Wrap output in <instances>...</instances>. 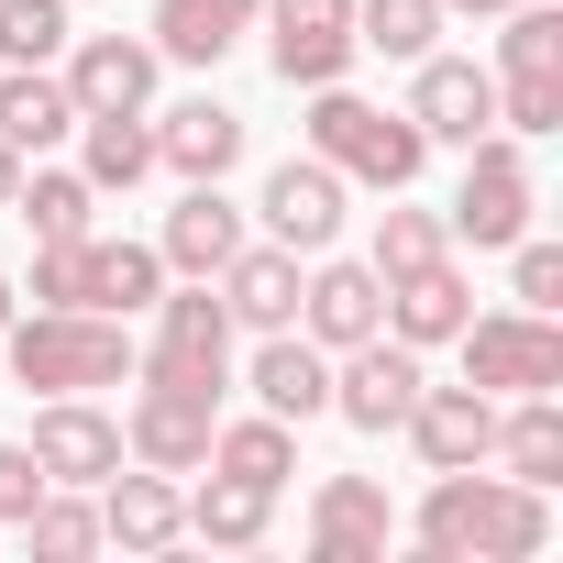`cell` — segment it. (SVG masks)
Instances as JSON below:
<instances>
[{"mask_svg": "<svg viewBox=\"0 0 563 563\" xmlns=\"http://www.w3.org/2000/svg\"><path fill=\"white\" fill-rule=\"evenodd\" d=\"M67 144H78V177H89L100 199H122V188L155 177V122H144V111H89Z\"/></svg>", "mask_w": 563, "mask_h": 563, "instance_id": "484cf974", "label": "cell"}, {"mask_svg": "<svg viewBox=\"0 0 563 563\" xmlns=\"http://www.w3.org/2000/svg\"><path fill=\"white\" fill-rule=\"evenodd\" d=\"M100 541H122V552H166V541H188V497H177V475H155V464H111L100 486Z\"/></svg>", "mask_w": 563, "mask_h": 563, "instance_id": "e0dca14e", "label": "cell"}, {"mask_svg": "<svg viewBox=\"0 0 563 563\" xmlns=\"http://www.w3.org/2000/svg\"><path fill=\"white\" fill-rule=\"evenodd\" d=\"M155 45L144 34H67V100H78V122L89 111H144L155 100Z\"/></svg>", "mask_w": 563, "mask_h": 563, "instance_id": "9a60e30c", "label": "cell"}, {"mask_svg": "<svg viewBox=\"0 0 563 563\" xmlns=\"http://www.w3.org/2000/svg\"><path fill=\"white\" fill-rule=\"evenodd\" d=\"M210 475L288 486V475H299V420H276V409H254V420H210Z\"/></svg>", "mask_w": 563, "mask_h": 563, "instance_id": "f1b7e54d", "label": "cell"}, {"mask_svg": "<svg viewBox=\"0 0 563 563\" xmlns=\"http://www.w3.org/2000/svg\"><path fill=\"white\" fill-rule=\"evenodd\" d=\"M23 453L45 464V486H100L111 464H133V453H122V420H111L100 398H45Z\"/></svg>", "mask_w": 563, "mask_h": 563, "instance_id": "4fadbf2b", "label": "cell"}, {"mask_svg": "<svg viewBox=\"0 0 563 563\" xmlns=\"http://www.w3.org/2000/svg\"><path fill=\"white\" fill-rule=\"evenodd\" d=\"M442 23H453L442 0H354V45H365V56H387V67H420Z\"/></svg>", "mask_w": 563, "mask_h": 563, "instance_id": "1f68e13d", "label": "cell"}, {"mask_svg": "<svg viewBox=\"0 0 563 563\" xmlns=\"http://www.w3.org/2000/svg\"><path fill=\"white\" fill-rule=\"evenodd\" d=\"M475 321V288H464V265L453 254H431V265H409V276H387V332L409 343V354H431V343H453Z\"/></svg>", "mask_w": 563, "mask_h": 563, "instance_id": "44dd1931", "label": "cell"}, {"mask_svg": "<svg viewBox=\"0 0 563 563\" xmlns=\"http://www.w3.org/2000/svg\"><path fill=\"white\" fill-rule=\"evenodd\" d=\"M67 34V0H0V67H56Z\"/></svg>", "mask_w": 563, "mask_h": 563, "instance_id": "d6a6232c", "label": "cell"}, {"mask_svg": "<svg viewBox=\"0 0 563 563\" xmlns=\"http://www.w3.org/2000/svg\"><path fill=\"white\" fill-rule=\"evenodd\" d=\"M442 12H464V23H497V12H519V0H442Z\"/></svg>", "mask_w": 563, "mask_h": 563, "instance_id": "f35d334b", "label": "cell"}, {"mask_svg": "<svg viewBox=\"0 0 563 563\" xmlns=\"http://www.w3.org/2000/svg\"><path fill=\"white\" fill-rule=\"evenodd\" d=\"M243 34H254V0H155V34L144 45L166 67H221Z\"/></svg>", "mask_w": 563, "mask_h": 563, "instance_id": "cb8c5ba5", "label": "cell"}, {"mask_svg": "<svg viewBox=\"0 0 563 563\" xmlns=\"http://www.w3.org/2000/svg\"><path fill=\"white\" fill-rule=\"evenodd\" d=\"M409 122H420V144H475V133H497V78L475 67V56H420V78H409Z\"/></svg>", "mask_w": 563, "mask_h": 563, "instance_id": "7c38bea8", "label": "cell"}, {"mask_svg": "<svg viewBox=\"0 0 563 563\" xmlns=\"http://www.w3.org/2000/svg\"><path fill=\"white\" fill-rule=\"evenodd\" d=\"M210 420H221V387H188V376L133 365V409H122V453H133V464L199 475V464H210Z\"/></svg>", "mask_w": 563, "mask_h": 563, "instance_id": "52a82bcc", "label": "cell"}, {"mask_svg": "<svg viewBox=\"0 0 563 563\" xmlns=\"http://www.w3.org/2000/svg\"><path fill=\"white\" fill-rule=\"evenodd\" d=\"M23 541L56 552V563H67V552H100V497H89V486H45L34 519H23Z\"/></svg>", "mask_w": 563, "mask_h": 563, "instance_id": "836d02e7", "label": "cell"}, {"mask_svg": "<svg viewBox=\"0 0 563 563\" xmlns=\"http://www.w3.org/2000/svg\"><path fill=\"white\" fill-rule=\"evenodd\" d=\"M310 155L343 177V188H409L420 166H431V144H420V122L409 111H387V100H365V89H310Z\"/></svg>", "mask_w": 563, "mask_h": 563, "instance_id": "3957f363", "label": "cell"}, {"mask_svg": "<svg viewBox=\"0 0 563 563\" xmlns=\"http://www.w3.org/2000/svg\"><path fill=\"white\" fill-rule=\"evenodd\" d=\"M486 464H497V475H519V486H552V475H563V398H552V387H541V398H508V409H497Z\"/></svg>", "mask_w": 563, "mask_h": 563, "instance_id": "83f0119b", "label": "cell"}, {"mask_svg": "<svg viewBox=\"0 0 563 563\" xmlns=\"http://www.w3.org/2000/svg\"><path fill=\"white\" fill-rule=\"evenodd\" d=\"M67 133H78V100H67L56 67H0V144L12 155H56Z\"/></svg>", "mask_w": 563, "mask_h": 563, "instance_id": "d4e9b609", "label": "cell"}, {"mask_svg": "<svg viewBox=\"0 0 563 563\" xmlns=\"http://www.w3.org/2000/svg\"><path fill=\"white\" fill-rule=\"evenodd\" d=\"M453 354H464V387H486V398L563 387V321L552 310H486V321L453 332Z\"/></svg>", "mask_w": 563, "mask_h": 563, "instance_id": "8992f818", "label": "cell"}, {"mask_svg": "<svg viewBox=\"0 0 563 563\" xmlns=\"http://www.w3.org/2000/svg\"><path fill=\"white\" fill-rule=\"evenodd\" d=\"M409 453L431 464V475H453V464H486V442H497V398L486 387H431L420 376V398H409Z\"/></svg>", "mask_w": 563, "mask_h": 563, "instance_id": "2e32d148", "label": "cell"}, {"mask_svg": "<svg viewBox=\"0 0 563 563\" xmlns=\"http://www.w3.org/2000/svg\"><path fill=\"white\" fill-rule=\"evenodd\" d=\"M254 23H265V67L288 89H332L365 56L354 45V0H254Z\"/></svg>", "mask_w": 563, "mask_h": 563, "instance_id": "ba28073f", "label": "cell"}, {"mask_svg": "<svg viewBox=\"0 0 563 563\" xmlns=\"http://www.w3.org/2000/svg\"><path fill=\"white\" fill-rule=\"evenodd\" d=\"M188 530H199L210 552H254V541L276 530V486H243V475H210V486L188 497Z\"/></svg>", "mask_w": 563, "mask_h": 563, "instance_id": "4dcf8cb0", "label": "cell"}, {"mask_svg": "<svg viewBox=\"0 0 563 563\" xmlns=\"http://www.w3.org/2000/svg\"><path fill=\"white\" fill-rule=\"evenodd\" d=\"M508 288H519V310H563V243L519 232L508 243Z\"/></svg>", "mask_w": 563, "mask_h": 563, "instance_id": "d590c367", "label": "cell"}, {"mask_svg": "<svg viewBox=\"0 0 563 563\" xmlns=\"http://www.w3.org/2000/svg\"><path fill=\"white\" fill-rule=\"evenodd\" d=\"M23 321V288H12V276H0V332H12Z\"/></svg>", "mask_w": 563, "mask_h": 563, "instance_id": "60d3db41", "label": "cell"}, {"mask_svg": "<svg viewBox=\"0 0 563 563\" xmlns=\"http://www.w3.org/2000/svg\"><path fill=\"white\" fill-rule=\"evenodd\" d=\"M89 288V232L78 243H34V310H78Z\"/></svg>", "mask_w": 563, "mask_h": 563, "instance_id": "8d00e7d4", "label": "cell"}, {"mask_svg": "<svg viewBox=\"0 0 563 563\" xmlns=\"http://www.w3.org/2000/svg\"><path fill=\"white\" fill-rule=\"evenodd\" d=\"M387 541H398L387 486H376V475H321V497H310V552H321V563H376Z\"/></svg>", "mask_w": 563, "mask_h": 563, "instance_id": "ac0fdd59", "label": "cell"}, {"mask_svg": "<svg viewBox=\"0 0 563 563\" xmlns=\"http://www.w3.org/2000/svg\"><path fill=\"white\" fill-rule=\"evenodd\" d=\"M497 133H519V144L563 133V12L552 0L497 12Z\"/></svg>", "mask_w": 563, "mask_h": 563, "instance_id": "277c9868", "label": "cell"}, {"mask_svg": "<svg viewBox=\"0 0 563 563\" xmlns=\"http://www.w3.org/2000/svg\"><path fill=\"white\" fill-rule=\"evenodd\" d=\"M12 188H23V155H12V144H0V210H12Z\"/></svg>", "mask_w": 563, "mask_h": 563, "instance_id": "ab89813d", "label": "cell"}, {"mask_svg": "<svg viewBox=\"0 0 563 563\" xmlns=\"http://www.w3.org/2000/svg\"><path fill=\"white\" fill-rule=\"evenodd\" d=\"M210 288H221V310H232V332H288L299 321V254L288 243H232V265L210 276Z\"/></svg>", "mask_w": 563, "mask_h": 563, "instance_id": "ffe728a7", "label": "cell"}, {"mask_svg": "<svg viewBox=\"0 0 563 563\" xmlns=\"http://www.w3.org/2000/svg\"><path fill=\"white\" fill-rule=\"evenodd\" d=\"M243 387H254V409H276V420H321V409H332V354H321L299 321H288V332H254Z\"/></svg>", "mask_w": 563, "mask_h": 563, "instance_id": "d6986e66", "label": "cell"}, {"mask_svg": "<svg viewBox=\"0 0 563 563\" xmlns=\"http://www.w3.org/2000/svg\"><path fill=\"white\" fill-rule=\"evenodd\" d=\"M155 166H166V177H232V166H243V111H221V100L155 111Z\"/></svg>", "mask_w": 563, "mask_h": 563, "instance_id": "603a6c76", "label": "cell"}, {"mask_svg": "<svg viewBox=\"0 0 563 563\" xmlns=\"http://www.w3.org/2000/svg\"><path fill=\"white\" fill-rule=\"evenodd\" d=\"M133 365L188 376V387H232V310H221L210 276H188V288H166V299H155V343H144Z\"/></svg>", "mask_w": 563, "mask_h": 563, "instance_id": "9c48e42d", "label": "cell"}, {"mask_svg": "<svg viewBox=\"0 0 563 563\" xmlns=\"http://www.w3.org/2000/svg\"><path fill=\"white\" fill-rule=\"evenodd\" d=\"M0 354H12V387L34 398H100V387H122L133 376V332L111 321V310H34V321H12L0 332Z\"/></svg>", "mask_w": 563, "mask_h": 563, "instance_id": "7a4b0ae2", "label": "cell"}, {"mask_svg": "<svg viewBox=\"0 0 563 563\" xmlns=\"http://www.w3.org/2000/svg\"><path fill=\"white\" fill-rule=\"evenodd\" d=\"M232 243H243V210L221 199V177H188V199H177V210H166V232H155L166 276H221V265H232Z\"/></svg>", "mask_w": 563, "mask_h": 563, "instance_id": "7402d4cb", "label": "cell"}, {"mask_svg": "<svg viewBox=\"0 0 563 563\" xmlns=\"http://www.w3.org/2000/svg\"><path fill=\"white\" fill-rule=\"evenodd\" d=\"M409 541H420L431 563H530V552L552 541V486H519V475H475V464H453V475H431Z\"/></svg>", "mask_w": 563, "mask_h": 563, "instance_id": "6da1fadb", "label": "cell"}, {"mask_svg": "<svg viewBox=\"0 0 563 563\" xmlns=\"http://www.w3.org/2000/svg\"><path fill=\"white\" fill-rule=\"evenodd\" d=\"M12 210L34 221V243H78V232H100V188L78 177V166H23V188H12Z\"/></svg>", "mask_w": 563, "mask_h": 563, "instance_id": "f546056e", "label": "cell"}, {"mask_svg": "<svg viewBox=\"0 0 563 563\" xmlns=\"http://www.w3.org/2000/svg\"><path fill=\"white\" fill-rule=\"evenodd\" d=\"M299 332H310L321 354H354L365 332H387V276H376V265L321 254V265L299 276Z\"/></svg>", "mask_w": 563, "mask_h": 563, "instance_id": "5bb4252c", "label": "cell"}, {"mask_svg": "<svg viewBox=\"0 0 563 563\" xmlns=\"http://www.w3.org/2000/svg\"><path fill=\"white\" fill-rule=\"evenodd\" d=\"M34 497H45V464H34L23 442H0V530H23V519H34Z\"/></svg>", "mask_w": 563, "mask_h": 563, "instance_id": "74e56055", "label": "cell"}, {"mask_svg": "<svg viewBox=\"0 0 563 563\" xmlns=\"http://www.w3.org/2000/svg\"><path fill=\"white\" fill-rule=\"evenodd\" d=\"M530 210H541V177H530L519 133H475V144H464V188H453L442 232H453V243H475V254H508V243L530 232Z\"/></svg>", "mask_w": 563, "mask_h": 563, "instance_id": "5b68a950", "label": "cell"}, {"mask_svg": "<svg viewBox=\"0 0 563 563\" xmlns=\"http://www.w3.org/2000/svg\"><path fill=\"white\" fill-rule=\"evenodd\" d=\"M343 177L321 166V155H288V166H265V188H254V221H265V243H288V254H332L343 243Z\"/></svg>", "mask_w": 563, "mask_h": 563, "instance_id": "30bf717a", "label": "cell"}, {"mask_svg": "<svg viewBox=\"0 0 563 563\" xmlns=\"http://www.w3.org/2000/svg\"><path fill=\"white\" fill-rule=\"evenodd\" d=\"M409 398H420V354L398 343V332H365L354 354H332V420H354V431H398L409 420Z\"/></svg>", "mask_w": 563, "mask_h": 563, "instance_id": "8fae6325", "label": "cell"}, {"mask_svg": "<svg viewBox=\"0 0 563 563\" xmlns=\"http://www.w3.org/2000/svg\"><path fill=\"white\" fill-rule=\"evenodd\" d=\"M155 299H166V254H155V243H122V232H89V288H78V310L133 321V310H155Z\"/></svg>", "mask_w": 563, "mask_h": 563, "instance_id": "4316f807", "label": "cell"}, {"mask_svg": "<svg viewBox=\"0 0 563 563\" xmlns=\"http://www.w3.org/2000/svg\"><path fill=\"white\" fill-rule=\"evenodd\" d=\"M431 254H453V232H442V210H376V276H409V265H431Z\"/></svg>", "mask_w": 563, "mask_h": 563, "instance_id": "e575fe53", "label": "cell"}]
</instances>
